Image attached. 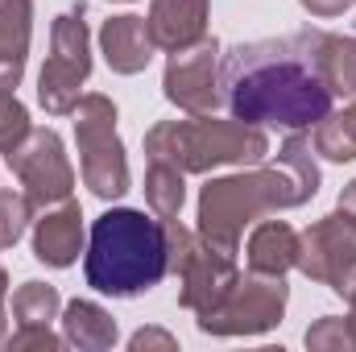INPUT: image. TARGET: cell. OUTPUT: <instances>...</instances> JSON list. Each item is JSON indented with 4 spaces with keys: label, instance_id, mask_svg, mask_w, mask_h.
Instances as JSON below:
<instances>
[{
    "label": "cell",
    "instance_id": "12",
    "mask_svg": "<svg viewBox=\"0 0 356 352\" xmlns=\"http://www.w3.org/2000/svg\"><path fill=\"white\" fill-rule=\"evenodd\" d=\"M99 46H104V58L112 71L120 75H137L145 71L149 54H154V38H149V25L141 17H112L104 21L99 29Z\"/></svg>",
    "mask_w": 356,
    "mask_h": 352
},
{
    "label": "cell",
    "instance_id": "25",
    "mask_svg": "<svg viewBox=\"0 0 356 352\" xmlns=\"http://www.w3.org/2000/svg\"><path fill=\"white\" fill-rule=\"evenodd\" d=\"M340 207H344L348 216H356V182L348 186V191H344V199H340Z\"/></svg>",
    "mask_w": 356,
    "mask_h": 352
},
{
    "label": "cell",
    "instance_id": "15",
    "mask_svg": "<svg viewBox=\"0 0 356 352\" xmlns=\"http://www.w3.org/2000/svg\"><path fill=\"white\" fill-rule=\"evenodd\" d=\"M249 262H253L257 273L282 278L290 265L298 262V237H294V228L290 224H277V220L261 224L253 232V241H249Z\"/></svg>",
    "mask_w": 356,
    "mask_h": 352
},
{
    "label": "cell",
    "instance_id": "7",
    "mask_svg": "<svg viewBox=\"0 0 356 352\" xmlns=\"http://www.w3.org/2000/svg\"><path fill=\"white\" fill-rule=\"evenodd\" d=\"M298 265H302V273L332 282V290L353 294L356 290V216L336 211V216L319 220L298 245Z\"/></svg>",
    "mask_w": 356,
    "mask_h": 352
},
{
    "label": "cell",
    "instance_id": "22",
    "mask_svg": "<svg viewBox=\"0 0 356 352\" xmlns=\"http://www.w3.org/2000/svg\"><path fill=\"white\" fill-rule=\"evenodd\" d=\"M29 195H13V191H0V245H17V237L25 232V220H29Z\"/></svg>",
    "mask_w": 356,
    "mask_h": 352
},
{
    "label": "cell",
    "instance_id": "3",
    "mask_svg": "<svg viewBox=\"0 0 356 352\" xmlns=\"http://www.w3.org/2000/svg\"><path fill=\"white\" fill-rule=\"evenodd\" d=\"M170 269V232L162 220L116 207L91 224L88 286L112 298H133L158 286Z\"/></svg>",
    "mask_w": 356,
    "mask_h": 352
},
{
    "label": "cell",
    "instance_id": "18",
    "mask_svg": "<svg viewBox=\"0 0 356 352\" xmlns=\"http://www.w3.org/2000/svg\"><path fill=\"white\" fill-rule=\"evenodd\" d=\"M145 195H149V207H154L162 220H175L178 207H182V170H178V166H170V162L149 158Z\"/></svg>",
    "mask_w": 356,
    "mask_h": 352
},
{
    "label": "cell",
    "instance_id": "13",
    "mask_svg": "<svg viewBox=\"0 0 356 352\" xmlns=\"http://www.w3.org/2000/svg\"><path fill=\"white\" fill-rule=\"evenodd\" d=\"M79 207L75 203H63L58 211H46V220H38V232H33V253L38 262L46 265H71L79 253V241H83V224H79Z\"/></svg>",
    "mask_w": 356,
    "mask_h": 352
},
{
    "label": "cell",
    "instance_id": "8",
    "mask_svg": "<svg viewBox=\"0 0 356 352\" xmlns=\"http://www.w3.org/2000/svg\"><path fill=\"white\" fill-rule=\"evenodd\" d=\"M8 166L13 175L29 186V203L46 207V203H63L71 195V166L63 154V141L54 129H29L25 141L17 150H8Z\"/></svg>",
    "mask_w": 356,
    "mask_h": 352
},
{
    "label": "cell",
    "instance_id": "20",
    "mask_svg": "<svg viewBox=\"0 0 356 352\" xmlns=\"http://www.w3.org/2000/svg\"><path fill=\"white\" fill-rule=\"evenodd\" d=\"M54 307H58V294L54 286H42V282H25V290H17L13 298V311L21 323H46L54 319Z\"/></svg>",
    "mask_w": 356,
    "mask_h": 352
},
{
    "label": "cell",
    "instance_id": "17",
    "mask_svg": "<svg viewBox=\"0 0 356 352\" xmlns=\"http://www.w3.org/2000/svg\"><path fill=\"white\" fill-rule=\"evenodd\" d=\"M67 340L79 349H104L116 340V323L95 303H71L67 307Z\"/></svg>",
    "mask_w": 356,
    "mask_h": 352
},
{
    "label": "cell",
    "instance_id": "14",
    "mask_svg": "<svg viewBox=\"0 0 356 352\" xmlns=\"http://www.w3.org/2000/svg\"><path fill=\"white\" fill-rule=\"evenodd\" d=\"M29 0H0V88H17L29 50Z\"/></svg>",
    "mask_w": 356,
    "mask_h": 352
},
{
    "label": "cell",
    "instance_id": "11",
    "mask_svg": "<svg viewBox=\"0 0 356 352\" xmlns=\"http://www.w3.org/2000/svg\"><path fill=\"white\" fill-rule=\"evenodd\" d=\"M149 38L162 50H186L203 42L207 29V0H154L149 13Z\"/></svg>",
    "mask_w": 356,
    "mask_h": 352
},
{
    "label": "cell",
    "instance_id": "10",
    "mask_svg": "<svg viewBox=\"0 0 356 352\" xmlns=\"http://www.w3.org/2000/svg\"><path fill=\"white\" fill-rule=\"evenodd\" d=\"M216 42H199L195 50H175L170 67H166V99L178 104L191 116H207L220 104L216 91Z\"/></svg>",
    "mask_w": 356,
    "mask_h": 352
},
{
    "label": "cell",
    "instance_id": "21",
    "mask_svg": "<svg viewBox=\"0 0 356 352\" xmlns=\"http://www.w3.org/2000/svg\"><path fill=\"white\" fill-rule=\"evenodd\" d=\"M25 133H29V116H25L21 99L8 88H0V150H4V154L17 150V145L25 141Z\"/></svg>",
    "mask_w": 356,
    "mask_h": 352
},
{
    "label": "cell",
    "instance_id": "5",
    "mask_svg": "<svg viewBox=\"0 0 356 352\" xmlns=\"http://www.w3.org/2000/svg\"><path fill=\"white\" fill-rule=\"evenodd\" d=\"M75 133H79V170L99 199H116L129 191V162L116 137V108L104 95H83L75 104Z\"/></svg>",
    "mask_w": 356,
    "mask_h": 352
},
{
    "label": "cell",
    "instance_id": "23",
    "mask_svg": "<svg viewBox=\"0 0 356 352\" xmlns=\"http://www.w3.org/2000/svg\"><path fill=\"white\" fill-rule=\"evenodd\" d=\"M353 0H302V8H311L315 17H336V13H344Z\"/></svg>",
    "mask_w": 356,
    "mask_h": 352
},
{
    "label": "cell",
    "instance_id": "1",
    "mask_svg": "<svg viewBox=\"0 0 356 352\" xmlns=\"http://www.w3.org/2000/svg\"><path fill=\"white\" fill-rule=\"evenodd\" d=\"M319 29L236 46L224 63V88L236 120L311 129L332 116V91L319 75Z\"/></svg>",
    "mask_w": 356,
    "mask_h": 352
},
{
    "label": "cell",
    "instance_id": "6",
    "mask_svg": "<svg viewBox=\"0 0 356 352\" xmlns=\"http://www.w3.org/2000/svg\"><path fill=\"white\" fill-rule=\"evenodd\" d=\"M91 58H88V25H83V8H71L54 21V54L42 67L38 79V99L46 104V112H75L79 104V83L88 79Z\"/></svg>",
    "mask_w": 356,
    "mask_h": 352
},
{
    "label": "cell",
    "instance_id": "19",
    "mask_svg": "<svg viewBox=\"0 0 356 352\" xmlns=\"http://www.w3.org/2000/svg\"><path fill=\"white\" fill-rule=\"evenodd\" d=\"M315 145H319V154L332 158V162H353L356 158V104L344 116H336V120H332V116L319 120Z\"/></svg>",
    "mask_w": 356,
    "mask_h": 352
},
{
    "label": "cell",
    "instance_id": "16",
    "mask_svg": "<svg viewBox=\"0 0 356 352\" xmlns=\"http://www.w3.org/2000/svg\"><path fill=\"white\" fill-rule=\"evenodd\" d=\"M319 75L332 95H356V38H332L319 42Z\"/></svg>",
    "mask_w": 356,
    "mask_h": 352
},
{
    "label": "cell",
    "instance_id": "9",
    "mask_svg": "<svg viewBox=\"0 0 356 352\" xmlns=\"http://www.w3.org/2000/svg\"><path fill=\"white\" fill-rule=\"evenodd\" d=\"M286 307V282L269 278V282H236L224 303L199 319L203 332H261L269 328Z\"/></svg>",
    "mask_w": 356,
    "mask_h": 352
},
{
    "label": "cell",
    "instance_id": "2",
    "mask_svg": "<svg viewBox=\"0 0 356 352\" xmlns=\"http://www.w3.org/2000/svg\"><path fill=\"white\" fill-rule=\"evenodd\" d=\"M282 166L286 170H253V175H236V178H220L211 186H203V199H199V228L203 237L232 253L241 228L273 207H298L315 195L319 186V170L311 162V145L290 137L282 145Z\"/></svg>",
    "mask_w": 356,
    "mask_h": 352
},
{
    "label": "cell",
    "instance_id": "4",
    "mask_svg": "<svg viewBox=\"0 0 356 352\" xmlns=\"http://www.w3.org/2000/svg\"><path fill=\"white\" fill-rule=\"evenodd\" d=\"M149 158L170 162L178 170H207V166H224V162H257L266 158L269 141L257 125L245 120H166L154 125L145 137Z\"/></svg>",
    "mask_w": 356,
    "mask_h": 352
},
{
    "label": "cell",
    "instance_id": "24",
    "mask_svg": "<svg viewBox=\"0 0 356 352\" xmlns=\"http://www.w3.org/2000/svg\"><path fill=\"white\" fill-rule=\"evenodd\" d=\"M145 344H166V349H170L175 340L162 336V332H137V336H133V349H145Z\"/></svg>",
    "mask_w": 356,
    "mask_h": 352
}]
</instances>
